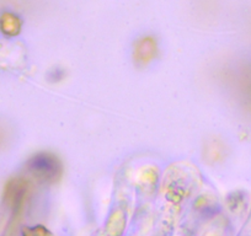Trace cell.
<instances>
[{"instance_id": "cell-6", "label": "cell", "mask_w": 251, "mask_h": 236, "mask_svg": "<svg viewBox=\"0 0 251 236\" xmlns=\"http://www.w3.org/2000/svg\"><path fill=\"white\" fill-rule=\"evenodd\" d=\"M23 236H52V234L43 225H36L32 228L24 229Z\"/></svg>"}, {"instance_id": "cell-2", "label": "cell", "mask_w": 251, "mask_h": 236, "mask_svg": "<svg viewBox=\"0 0 251 236\" xmlns=\"http://www.w3.org/2000/svg\"><path fill=\"white\" fill-rule=\"evenodd\" d=\"M158 55V42L151 36H144L134 42L133 61L139 68L147 67Z\"/></svg>"}, {"instance_id": "cell-4", "label": "cell", "mask_w": 251, "mask_h": 236, "mask_svg": "<svg viewBox=\"0 0 251 236\" xmlns=\"http://www.w3.org/2000/svg\"><path fill=\"white\" fill-rule=\"evenodd\" d=\"M23 21L16 14L5 11L0 15V31L8 37H15L21 32Z\"/></svg>"}, {"instance_id": "cell-3", "label": "cell", "mask_w": 251, "mask_h": 236, "mask_svg": "<svg viewBox=\"0 0 251 236\" xmlns=\"http://www.w3.org/2000/svg\"><path fill=\"white\" fill-rule=\"evenodd\" d=\"M26 193H27V182L25 180H14L6 187L5 198L8 201L9 206L16 211L24 203Z\"/></svg>"}, {"instance_id": "cell-5", "label": "cell", "mask_w": 251, "mask_h": 236, "mask_svg": "<svg viewBox=\"0 0 251 236\" xmlns=\"http://www.w3.org/2000/svg\"><path fill=\"white\" fill-rule=\"evenodd\" d=\"M47 80L50 81V83H60V81H63L64 79H66L67 76V71L64 68H60V67H54V68L50 69L47 73Z\"/></svg>"}, {"instance_id": "cell-1", "label": "cell", "mask_w": 251, "mask_h": 236, "mask_svg": "<svg viewBox=\"0 0 251 236\" xmlns=\"http://www.w3.org/2000/svg\"><path fill=\"white\" fill-rule=\"evenodd\" d=\"M26 168L36 181L43 185L55 184L63 175L62 161L50 151H40L31 156L26 163Z\"/></svg>"}, {"instance_id": "cell-7", "label": "cell", "mask_w": 251, "mask_h": 236, "mask_svg": "<svg viewBox=\"0 0 251 236\" xmlns=\"http://www.w3.org/2000/svg\"><path fill=\"white\" fill-rule=\"evenodd\" d=\"M6 138H8V137H6L5 129L0 126V148H3L4 146V144H5V142H6Z\"/></svg>"}]
</instances>
